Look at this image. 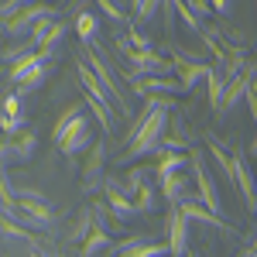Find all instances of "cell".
<instances>
[{"label":"cell","instance_id":"6da1fadb","mask_svg":"<svg viewBox=\"0 0 257 257\" xmlns=\"http://www.w3.org/2000/svg\"><path fill=\"white\" fill-rule=\"evenodd\" d=\"M175 110V96H144V106L141 113L131 120V131H127V141H123V151H120V165H131L138 158H148V155H158L161 141H165V131H168V117Z\"/></svg>","mask_w":257,"mask_h":257},{"label":"cell","instance_id":"7a4b0ae2","mask_svg":"<svg viewBox=\"0 0 257 257\" xmlns=\"http://www.w3.org/2000/svg\"><path fill=\"white\" fill-rule=\"evenodd\" d=\"M52 141L65 158H76L79 151L93 148V131H89V120H86V103H72L62 110V117L52 127Z\"/></svg>","mask_w":257,"mask_h":257},{"label":"cell","instance_id":"3957f363","mask_svg":"<svg viewBox=\"0 0 257 257\" xmlns=\"http://www.w3.org/2000/svg\"><path fill=\"white\" fill-rule=\"evenodd\" d=\"M189 158H192V165H189V168H192V182H196L199 202H202V206H206V209H209L213 216H219V219H223V209H226V206H223V199H219L216 178L209 175V165H206V158L199 155L196 148L189 151Z\"/></svg>","mask_w":257,"mask_h":257},{"label":"cell","instance_id":"277c9868","mask_svg":"<svg viewBox=\"0 0 257 257\" xmlns=\"http://www.w3.org/2000/svg\"><path fill=\"white\" fill-rule=\"evenodd\" d=\"M151 175H155V168H148V165H134V168L123 172V189H127V196L134 199L138 213H151L158 206V192L151 185Z\"/></svg>","mask_w":257,"mask_h":257},{"label":"cell","instance_id":"5b68a950","mask_svg":"<svg viewBox=\"0 0 257 257\" xmlns=\"http://www.w3.org/2000/svg\"><path fill=\"white\" fill-rule=\"evenodd\" d=\"M82 48H86V55H82V62H86V65H89V69L96 72V79L103 82V86H106V93L113 96V103H117V110H120V113H127V117H131V106H127V96H123V89H120L117 76H113V69H110V62H106L103 55H99V45H96V41H89V45H82ZM131 120H134V117H131Z\"/></svg>","mask_w":257,"mask_h":257},{"label":"cell","instance_id":"8992f818","mask_svg":"<svg viewBox=\"0 0 257 257\" xmlns=\"http://www.w3.org/2000/svg\"><path fill=\"white\" fill-rule=\"evenodd\" d=\"M172 55V76H175L178 82H182V89L189 93V89H196L199 82H206V76H209V69H213V62H206V59H196V55H185L182 48H168Z\"/></svg>","mask_w":257,"mask_h":257},{"label":"cell","instance_id":"52a82bcc","mask_svg":"<svg viewBox=\"0 0 257 257\" xmlns=\"http://www.w3.org/2000/svg\"><path fill=\"white\" fill-rule=\"evenodd\" d=\"M14 196H18V209L24 216V223H38L41 230H48L55 223V209L48 206L45 192L31 189V185H21V189H14Z\"/></svg>","mask_w":257,"mask_h":257},{"label":"cell","instance_id":"ba28073f","mask_svg":"<svg viewBox=\"0 0 257 257\" xmlns=\"http://www.w3.org/2000/svg\"><path fill=\"white\" fill-rule=\"evenodd\" d=\"M230 155H233V178H237V192L243 196L247 213H250V216H257V172L250 168V161H247V148H230Z\"/></svg>","mask_w":257,"mask_h":257},{"label":"cell","instance_id":"9c48e42d","mask_svg":"<svg viewBox=\"0 0 257 257\" xmlns=\"http://www.w3.org/2000/svg\"><path fill=\"white\" fill-rule=\"evenodd\" d=\"M41 18H59V7H55V4H41V0H35V4L24 7L21 14L0 21V28H4L11 38H21V35H31V28H35Z\"/></svg>","mask_w":257,"mask_h":257},{"label":"cell","instance_id":"30bf717a","mask_svg":"<svg viewBox=\"0 0 257 257\" xmlns=\"http://www.w3.org/2000/svg\"><path fill=\"white\" fill-rule=\"evenodd\" d=\"M69 35V24L59 18H41L35 28H31V45L38 48L45 59H55V48H59V41Z\"/></svg>","mask_w":257,"mask_h":257},{"label":"cell","instance_id":"8fae6325","mask_svg":"<svg viewBox=\"0 0 257 257\" xmlns=\"http://www.w3.org/2000/svg\"><path fill=\"white\" fill-rule=\"evenodd\" d=\"M165 230H168V257L189 254V219L178 206H168L165 213Z\"/></svg>","mask_w":257,"mask_h":257},{"label":"cell","instance_id":"7c38bea8","mask_svg":"<svg viewBox=\"0 0 257 257\" xmlns=\"http://www.w3.org/2000/svg\"><path fill=\"white\" fill-rule=\"evenodd\" d=\"M103 168H106V141H93V148H89V155L82 161V192L89 196V192H96L103 189Z\"/></svg>","mask_w":257,"mask_h":257},{"label":"cell","instance_id":"4fadbf2b","mask_svg":"<svg viewBox=\"0 0 257 257\" xmlns=\"http://www.w3.org/2000/svg\"><path fill=\"white\" fill-rule=\"evenodd\" d=\"M127 79H131V89L138 96H175V93H185L175 76H127Z\"/></svg>","mask_w":257,"mask_h":257},{"label":"cell","instance_id":"5bb4252c","mask_svg":"<svg viewBox=\"0 0 257 257\" xmlns=\"http://www.w3.org/2000/svg\"><path fill=\"white\" fill-rule=\"evenodd\" d=\"M103 202H106V209H110V213H113L117 219L138 216V206H134V199L127 196V189L120 185L117 178H106V182H103Z\"/></svg>","mask_w":257,"mask_h":257},{"label":"cell","instance_id":"9a60e30c","mask_svg":"<svg viewBox=\"0 0 257 257\" xmlns=\"http://www.w3.org/2000/svg\"><path fill=\"white\" fill-rule=\"evenodd\" d=\"M113 254L117 257H168V243H158V240H148L141 233H134V237L120 240L113 247Z\"/></svg>","mask_w":257,"mask_h":257},{"label":"cell","instance_id":"2e32d148","mask_svg":"<svg viewBox=\"0 0 257 257\" xmlns=\"http://www.w3.org/2000/svg\"><path fill=\"white\" fill-rule=\"evenodd\" d=\"M178 209L185 213V219H189V223H202V226H213V230H219V233H230V230H233V226H230L226 219L213 216V213H209V209H206V206H202L196 196H185L182 202H178Z\"/></svg>","mask_w":257,"mask_h":257},{"label":"cell","instance_id":"e0dca14e","mask_svg":"<svg viewBox=\"0 0 257 257\" xmlns=\"http://www.w3.org/2000/svg\"><path fill=\"white\" fill-rule=\"evenodd\" d=\"M254 69L247 65L240 76H233V79H226V89H223V106H219V113H230L237 103H243L247 99V89H250V82H254Z\"/></svg>","mask_w":257,"mask_h":257},{"label":"cell","instance_id":"ac0fdd59","mask_svg":"<svg viewBox=\"0 0 257 257\" xmlns=\"http://www.w3.org/2000/svg\"><path fill=\"white\" fill-rule=\"evenodd\" d=\"M45 62H52V59H45L41 52H31V55H24V59H18L14 65H7V82L14 86V89H21L24 82H31V76L38 72Z\"/></svg>","mask_w":257,"mask_h":257},{"label":"cell","instance_id":"d6986e66","mask_svg":"<svg viewBox=\"0 0 257 257\" xmlns=\"http://www.w3.org/2000/svg\"><path fill=\"white\" fill-rule=\"evenodd\" d=\"M192 165L189 158V151H161L158 161H155V175L165 178V175H178V172H185Z\"/></svg>","mask_w":257,"mask_h":257},{"label":"cell","instance_id":"ffe728a7","mask_svg":"<svg viewBox=\"0 0 257 257\" xmlns=\"http://www.w3.org/2000/svg\"><path fill=\"white\" fill-rule=\"evenodd\" d=\"M158 182H161V196H165L168 206H178L182 199L189 196V178H185V172H178V175H165V178H158Z\"/></svg>","mask_w":257,"mask_h":257},{"label":"cell","instance_id":"44dd1931","mask_svg":"<svg viewBox=\"0 0 257 257\" xmlns=\"http://www.w3.org/2000/svg\"><path fill=\"white\" fill-rule=\"evenodd\" d=\"M93 226H96V213H93V206H82L79 216H76V223H72V230H69V243H76V247H82V240L93 233Z\"/></svg>","mask_w":257,"mask_h":257},{"label":"cell","instance_id":"7402d4cb","mask_svg":"<svg viewBox=\"0 0 257 257\" xmlns=\"http://www.w3.org/2000/svg\"><path fill=\"white\" fill-rule=\"evenodd\" d=\"M223 89H226V76H223V69L213 62V69L206 76V99H209V106L216 113H219V106H223Z\"/></svg>","mask_w":257,"mask_h":257},{"label":"cell","instance_id":"603a6c76","mask_svg":"<svg viewBox=\"0 0 257 257\" xmlns=\"http://www.w3.org/2000/svg\"><path fill=\"white\" fill-rule=\"evenodd\" d=\"M11 141V151H14V161H31L35 158V151H38V138L31 134V131H21V134H14Z\"/></svg>","mask_w":257,"mask_h":257},{"label":"cell","instance_id":"cb8c5ba5","mask_svg":"<svg viewBox=\"0 0 257 257\" xmlns=\"http://www.w3.org/2000/svg\"><path fill=\"white\" fill-rule=\"evenodd\" d=\"M106 247H113V237H110V230H103V226H93V233L82 240V247H79V257H93L99 254V250H106Z\"/></svg>","mask_w":257,"mask_h":257},{"label":"cell","instance_id":"d4e9b609","mask_svg":"<svg viewBox=\"0 0 257 257\" xmlns=\"http://www.w3.org/2000/svg\"><path fill=\"white\" fill-rule=\"evenodd\" d=\"M96 31H99V21L93 11H79L76 14V35H79L82 45H89V41H96Z\"/></svg>","mask_w":257,"mask_h":257},{"label":"cell","instance_id":"484cf974","mask_svg":"<svg viewBox=\"0 0 257 257\" xmlns=\"http://www.w3.org/2000/svg\"><path fill=\"white\" fill-rule=\"evenodd\" d=\"M0 230H4L7 237H14V240H31V230H28L24 223H18V219H11L7 213H0Z\"/></svg>","mask_w":257,"mask_h":257},{"label":"cell","instance_id":"4316f807","mask_svg":"<svg viewBox=\"0 0 257 257\" xmlns=\"http://www.w3.org/2000/svg\"><path fill=\"white\" fill-rule=\"evenodd\" d=\"M31 52H38V48L31 45V38H28L24 45H14V48H4V52H0V59L7 62V65H14L18 59H24V55H31Z\"/></svg>","mask_w":257,"mask_h":257},{"label":"cell","instance_id":"83f0119b","mask_svg":"<svg viewBox=\"0 0 257 257\" xmlns=\"http://www.w3.org/2000/svg\"><path fill=\"white\" fill-rule=\"evenodd\" d=\"M21 93H7V96L0 99V113H4V117H21V113H24V110H21Z\"/></svg>","mask_w":257,"mask_h":257},{"label":"cell","instance_id":"f1b7e54d","mask_svg":"<svg viewBox=\"0 0 257 257\" xmlns=\"http://www.w3.org/2000/svg\"><path fill=\"white\" fill-rule=\"evenodd\" d=\"M161 4H165V0H141L138 7H134V18L138 21H151L161 11Z\"/></svg>","mask_w":257,"mask_h":257},{"label":"cell","instance_id":"f546056e","mask_svg":"<svg viewBox=\"0 0 257 257\" xmlns=\"http://www.w3.org/2000/svg\"><path fill=\"white\" fill-rule=\"evenodd\" d=\"M35 0H0V21L14 18V14H21L24 7H31Z\"/></svg>","mask_w":257,"mask_h":257},{"label":"cell","instance_id":"4dcf8cb0","mask_svg":"<svg viewBox=\"0 0 257 257\" xmlns=\"http://www.w3.org/2000/svg\"><path fill=\"white\" fill-rule=\"evenodd\" d=\"M96 7H99V11H103V14H106L110 21H113V24H123V21H127V14L120 11L113 0H96Z\"/></svg>","mask_w":257,"mask_h":257},{"label":"cell","instance_id":"1f68e13d","mask_svg":"<svg viewBox=\"0 0 257 257\" xmlns=\"http://www.w3.org/2000/svg\"><path fill=\"white\" fill-rule=\"evenodd\" d=\"M127 41H131V48H138V52H148V48H151V38H148L144 31H138V28L127 31Z\"/></svg>","mask_w":257,"mask_h":257},{"label":"cell","instance_id":"d6a6232c","mask_svg":"<svg viewBox=\"0 0 257 257\" xmlns=\"http://www.w3.org/2000/svg\"><path fill=\"white\" fill-rule=\"evenodd\" d=\"M247 106H250V117H254V134H257V82H250V89H247V99H243Z\"/></svg>","mask_w":257,"mask_h":257},{"label":"cell","instance_id":"836d02e7","mask_svg":"<svg viewBox=\"0 0 257 257\" xmlns=\"http://www.w3.org/2000/svg\"><path fill=\"white\" fill-rule=\"evenodd\" d=\"M185 4H189V11H192L199 21H202V14H209V0H185Z\"/></svg>","mask_w":257,"mask_h":257},{"label":"cell","instance_id":"e575fe53","mask_svg":"<svg viewBox=\"0 0 257 257\" xmlns=\"http://www.w3.org/2000/svg\"><path fill=\"white\" fill-rule=\"evenodd\" d=\"M209 11H216V14H226V11H230V0H209Z\"/></svg>","mask_w":257,"mask_h":257},{"label":"cell","instance_id":"d590c367","mask_svg":"<svg viewBox=\"0 0 257 257\" xmlns=\"http://www.w3.org/2000/svg\"><path fill=\"white\" fill-rule=\"evenodd\" d=\"M28 257H48V254H45V250H38V247H35V250H31V254H28Z\"/></svg>","mask_w":257,"mask_h":257},{"label":"cell","instance_id":"8d00e7d4","mask_svg":"<svg viewBox=\"0 0 257 257\" xmlns=\"http://www.w3.org/2000/svg\"><path fill=\"white\" fill-rule=\"evenodd\" d=\"M86 4H89V0H79V7H76V11H86Z\"/></svg>","mask_w":257,"mask_h":257},{"label":"cell","instance_id":"74e56055","mask_svg":"<svg viewBox=\"0 0 257 257\" xmlns=\"http://www.w3.org/2000/svg\"><path fill=\"white\" fill-rule=\"evenodd\" d=\"M138 4H141V0H131V7H138Z\"/></svg>","mask_w":257,"mask_h":257},{"label":"cell","instance_id":"f35d334b","mask_svg":"<svg viewBox=\"0 0 257 257\" xmlns=\"http://www.w3.org/2000/svg\"><path fill=\"white\" fill-rule=\"evenodd\" d=\"M185 257H199V254H185Z\"/></svg>","mask_w":257,"mask_h":257},{"label":"cell","instance_id":"ab89813d","mask_svg":"<svg viewBox=\"0 0 257 257\" xmlns=\"http://www.w3.org/2000/svg\"><path fill=\"white\" fill-rule=\"evenodd\" d=\"M48 257H59V254H48Z\"/></svg>","mask_w":257,"mask_h":257}]
</instances>
